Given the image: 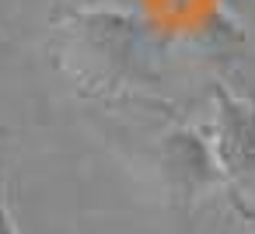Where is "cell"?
<instances>
[{
    "label": "cell",
    "mask_w": 255,
    "mask_h": 234,
    "mask_svg": "<svg viewBox=\"0 0 255 234\" xmlns=\"http://www.w3.org/2000/svg\"><path fill=\"white\" fill-rule=\"evenodd\" d=\"M213 150L227 178L255 175V105L213 84Z\"/></svg>",
    "instance_id": "3957f363"
},
{
    "label": "cell",
    "mask_w": 255,
    "mask_h": 234,
    "mask_svg": "<svg viewBox=\"0 0 255 234\" xmlns=\"http://www.w3.org/2000/svg\"><path fill=\"white\" fill-rule=\"evenodd\" d=\"M67 67L98 88H143L157 81V32L150 21L129 11L91 7L77 11L63 25L60 46Z\"/></svg>",
    "instance_id": "6da1fadb"
},
{
    "label": "cell",
    "mask_w": 255,
    "mask_h": 234,
    "mask_svg": "<svg viewBox=\"0 0 255 234\" xmlns=\"http://www.w3.org/2000/svg\"><path fill=\"white\" fill-rule=\"evenodd\" d=\"M157 175L164 192L175 203H196L210 189L227 182V171L213 150V140H206L192 126H175L157 140Z\"/></svg>",
    "instance_id": "7a4b0ae2"
},
{
    "label": "cell",
    "mask_w": 255,
    "mask_h": 234,
    "mask_svg": "<svg viewBox=\"0 0 255 234\" xmlns=\"http://www.w3.org/2000/svg\"><path fill=\"white\" fill-rule=\"evenodd\" d=\"M0 234H21V231H18V220H14V213H11V203H7L4 175H0Z\"/></svg>",
    "instance_id": "277c9868"
}]
</instances>
